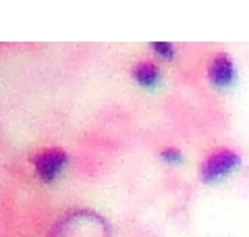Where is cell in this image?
Listing matches in <instances>:
<instances>
[{
  "label": "cell",
  "mask_w": 249,
  "mask_h": 237,
  "mask_svg": "<svg viewBox=\"0 0 249 237\" xmlns=\"http://www.w3.org/2000/svg\"><path fill=\"white\" fill-rule=\"evenodd\" d=\"M239 167H241V156L237 152H232L229 148H218L204 158L199 175L206 183H214V181H220L227 175H231V173H235Z\"/></svg>",
  "instance_id": "obj_1"
},
{
  "label": "cell",
  "mask_w": 249,
  "mask_h": 237,
  "mask_svg": "<svg viewBox=\"0 0 249 237\" xmlns=\"http://www.w3.org/2000/svg\"><path fill=\"white\" fill-rule=\"evenodd\" d=\"M67 162H69V156L65 150H60V148H48L34 158V167H36L37 177L46 181V183L56 179Z\"/></svg>",
  "instance_id": "obj_2"
},
{
  "label": "cell",
  "mask_w": 249,
  "mask_h": 237,
  "mask_svg": "<svg viewBox=\"0 0 249 237\" xmlns=\"http://www.w3.org/2000/svg\"><path fill=\"white\" fill-rule=\"evenodd\" d=\"M208 79H210V83L216 85V88H220V90L231 88V85L237 81V65H235V60H232L229 54L218 52L216 57L210 60Z\"/></svg>",
  "instance_id": "obj_3"
},
{
  "label": "cell",
  "mask_w": 249,
  "mask_h": 237,
  "mask_svg": "<svg viewBox=\"0 0 249 237\" xmlns=\"http://www.w3.org/2000/svg\"><path fill=\"white\" fill-rule=\"evenodd\" d=\"M133 79L142 88H156L160 83V69L158 65H154L150 60L139 62L133 69Z\"/></svg>",
  "instance_id": "obj_4"
},
{
  "label": "cell",
  "mask_w": 249,
  "mask_h": 237,
  "mask_svg": "<svg viewBox=\"0 0 249 237\" xmlns=\"http://www.w3.org/2000/svg\"><path fill=\"white\" fill-rule=\"evenodd\" d=\"M160 156H162V160L168 162V164H181L183 162V152L178 148H173V146H168V148L162 150Z\"/></svg>",
  "instance_id": "obj_5"
},
{
  "label": "cell",
  "mask_w": 249,
  "mask_h": 237,
  "mask_svg": "<svg viewBox=\"0 0 249 237\" xmlns=\"http://www.w3.org/2000/svg\"><path fill=\"white\" fill-rule=\"evenodd\" d=\"M152 50L164 60L175 59V46L168 44V42H156V44H152Z\"/></svg>",
  "instance_id": "obj_6"
}]
</instances>
